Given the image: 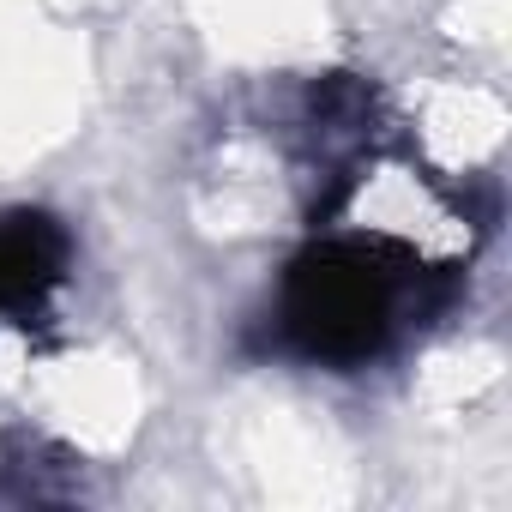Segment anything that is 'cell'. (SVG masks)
I'll list each match as a JSON object with an SVG mask.
<instances>
[{
  "instance_id": "7a4b0ae2",
  "label": "cell",
  "mask_w": 512,
  "mask_h": 512,
  "mask_svg": "<svg viewBox=\"0 0 512 512\" xmlns=\"http://www.w3.org/2000/svg\"><path fill=\"white\" fill-rule=\"evenodd\" d=\"M73 235L49 211H0V326L43 332L67 290Z\"/></svg>"
},
{
  "instance_id": "6da1fadb",
  "label": "cell",
  "mask_w": 512,
  "mask_h": 512,
  "mask_svg": "<svg viewBox=\"0 0 512 512\" xmlns=\"http://www.w3.org/2000/svg\"><path fill=\"white\" fill-rule=\"evenodd\" d=\"M422 290L428 272L410 247L320 235L284 266L272 302V350L314 368H362L404 332Z\"/></svg>"
}]
</instances>
